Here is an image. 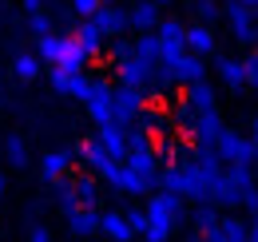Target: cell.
Returning <instances> with one entry per match:
<instances>
[{"label":"cell","mask_w":258,"mask_h":242,"mask_svg":"<svg viewBox=\"0 0 258 242\" xmlns=\"http://www.w3.org/2000/svg\"><path fill=\"white\" fill-rule=\"evenodd\" d=\"M143 214H147V230L139 234L143 242H167L187 218V199H179V195H167V191H151L147 195V203H143Z\"/></svg>","instance_id":"cell-1"},{"label":"cell","mask_w":258,"mask_h":242,"mask_svg":"<svg viewBox=\"0 0 258 242\" xmlns=\"http://www.w3.org/2000/svg\"><path fill=\"white\" fill-rule=\"evenodd\" d=\"M36 56H40V64H52L64 76H80L88 68V56H84V48L76 44L72 32H48V36H40L36 40Z\"/></svg>","instance_id":"cell-2"},{"label":"cell","mask_w":258,"mask_h":242,"mask_svg":"<svg viewBox=\"0 0 258 242\" xmlns=\"http://www.w3.org/2000/svg\"><path fill=\"white\" fill-rule=\"evenodd\" d=\"M215 151L226 167H254V143L246 139V131H234V127H223Z\"/></svg>","instance_id":"cell-3"},{"label":"cell","mask_w":258,"mask_h":242,"mask_svg":"<svg viewBox=\"0 0 258 242\" xmlns=\"http://www.w3.org/2000/svg\"><path fill=\"white\" fill-rule=\"evenodd\" d=\"M155 40H159V64H175L179 56H187V24L183 20L163 16L155 28Z\"/></svg>","instance_id":"cell-4"},{"label":"cell","mask_w":258,"mask_h":242,"mask_svg":"<svg viewBox=\"0 0 258 242\" xmlns=\"http://www.w3.org/2000/svg\"><path fill=\"white\" fill-rule=\"evenodd\" d=\"M143 107H147V95H143V91L123 88V84L111 88V123H119V127H135L139 115H143Z\"/></svg>","instance_id":"cell-5"},{"label":"cell","mask_w":258,"mask_h":242,"mask_svg":"<svg viewBox=\"0 0 258 242\" xmlns=\"http://www.w3.org/2000/svg\"><path fill=\"white\" fill-rule=\"evenodd\" d=\"M223 20H226V28H230V40H234V44L258 48V16H254V12L238 8L234 0H226V4H223Z\"/></svg>","instance_id":"cell-6"},{"label":"cell","mask_w":258,"mask_h":242,"mask_svg":"<svg viewBox=\"0 0 258 242\" xmlns=\"http://www.w3.org/2000/svg\"><path fill=\"white\" fill-rule=\"evenodd\" d=\"M155 68H159V64H147V60H139V56L131 52L123 64H115V80H119L123 88H135V91H143V95H147L151 80H155Z\"/></svg>","instance_id":"cell-7"},{"label":"cell","mask_w":258,"mask_h":242,"mask_svg":"<svg viewBox=\"0 0 258 242\" xmlns=\"http://www.w3.org/2000/svg\"><path fill=\"white\" fill-rule=\"evenodd\" d=\"M84 107H88V115H92V123H96V127L111 123V80L92 76V91H88Z\"/></svg>","instance_id":"cell-8"},{"label":"cell","mask_w":258,"mask_h":242,"mask_svg":"<svg viewBox=\"0 0 258 242\" xmlns=\"http://www.w3.org/2000/svg\"><path fill=\"white\" fill-rule=\"evenodd\" d=\"M223 115L219 111H203V115H195V123L187 127V135H191V147H215L219 143V135H223Z\"/></svg>","instance_id":"cell-9"},{"label":"cell","mask_w":258,"mask_h":242,"mask_svg":"<svg viewBox=\"0 0 258 242\" xmlns=\"http://www.w3.org/2000/svg\"><path fill=\"white\" fill-rule=\"evenodd\" d=\"M92 24L99 28L103 40H119V36H127L131 20H127V8H119V4H111V8H99L96 16H92Z\"/></svg>","instance_id":"cell-10"},{"label":"cell","mask_w":258,"mask_h":242,"mask_svg":"<svg viewBox=\"0 0 258 242\" xmlns=\"http://www.w3.org/2000/svg\"><path fill=\"white\" fill-rule=\"evenodd\" d=\"M96 143L111 155L115 163H123L127 151H131V147H127V127H119V123H103V127L96 131Z\"/></svg>","instance_id":"cell-11"},{"label":"cell","mask_w":258,"mask_h":242,"mask_svg":"<svg viewBox=\"0 0 258 242\" xmlns=\"http://www.w3.org/2000/svg\"><path fill=\"white\" fill-rule=\"evenodd\" d=\"M183 99L191 103L195 115H203V111H219V88L211 84V80H199L191 88H183Z\"/></svg>","instance_id":"cell-12"},{"label":"cell","mask_w":258,"mask_h":242,"mask_svg":"<svg viewBox=\"0 0 258 242\" xmlns=\"http://www.w3.org/2000/svg\"><path fill=\"white\" fill-rule=\"evenodd\" d=\"M72 163H76V151H68V147L44 151V159H40V179H44V183L68 179V167H72Z\"/></svg>","instance_id":"cell-13"},{"label":"cell","mask_w":258,"mask_h":242,"mask_svg":"<svg viewBox=\"0 0 258 242\" xmlns=\"http://www.w3.org/2000/svg\"><path fill=\"white\" fill-rule=\"evenodd\" d=\"M187 52L199 56V60L215 56V52H219V36H215V28H207V24H187Z\"/></svg>","instance_id":"cell-14"},{"label":"cell","mask_w":258,"mask_h":242,"mask_svg":"<svg viewBox=\"0 0 258 242\" xmlns=\"http://www.w3.org/2000/svg\"><path fill=\"white\" fill-rule=\"evenodd\" d=\"M171 68V76H175V84L179 88H191V84H199V80H207V60H199V56H179L175 64H167Z\"/></svg>","instance_id":"cell-15"},{"label":"cell","mask_w":258,"mask_h":242,"mask_svg":"<svg viewBox=\"0 0 258 242\" xmlns=\"http://www.w3.org/2000/svg\"><path fill=\"white\" fill-rule=\"evenodd\" d=\"M127 20H131L135 32H155L159 20H163V8L155 4V0H135V4L127 8Z\"/></svg>","instance_id":"cell-16"},{"label":"cell","mask_w":258,"mask_h":242,"mask_svg":"<svg viewBox=\"0 0 258 242\" xmlns=\"http://www.w3.org/2000/svg\"><path fill=\"white\" fill-rule=\"evenodd\" d=\"M48 80H52V88H56V91H64V95L80 99V103H84V99H88V91H92V76H88V72H80V76H64V72H56V68H52V72H48Z\"/></svg>","instance_id":"cell-17"},{"label":"cell","mask_w":258,"mask_h":242,"mask_svg":"<svg viewBox=\"0 0 258 242\" xmlns=\"http://www.w3.org/2000/svg\"><path fill=\"white\" fill-rule=\"evenodd\" d=\"M215 72H219V84L226 91H242L246 88V64L234 60V56H219L215 60Z\"/></svg>","instance_id":"cell-18"},{"label":"cell","mask_w":258,"mask_h":242,"mask_svg":"<svg viewBox=\"0 0 258 242\" xmlns=\"http://www.w3.org/2000/svg\"><path fill=\"white\" fill-rule=\"evenodd\" d=\"M99 234L111 238V242H131L135 238V230L127 226L123 211H99Z\"/></svg>","instance_id":"cell-19"},{"label":"cell","mask_w":258,"mask_h":242,"mask_svg":"<svg viewBox=\"0 0 258 242\" xmlns=\"http://www.w3.org/2000/svg\"><path fill=\"white\" fill-rule=\"evenodd\" d=\"M139 127H143L147 135L175 139V123H171V111H163V107H143V115H139Z\"/></svg>","instance_id":"cell-20"},{"label":"cell","mask_w":258,"mask_h":242,"mask_svg":"<svg viewBox=\"0 0 258 242\" xmlns=\"http://www.w3.org/2000/svg\"><path fill=\"white\" fill-rule=\"evenodd\" d=\"M76 155L84 159V167H88L96 179L103 175V171H107V167H111V163H115V159H111V155H107V151H103V147L96 143V135H92V139H84V143L76 147Z\"/></svg>","instance_id":"cell-21"},{"label":"cell","mask_w":258,"mask_h":242,"mask_svg":"<svg viewBox=\"0 0 258 242\" xmlns=\"http://www.w3.org/2000/svg\"><path fill=\"white\" fill-rule=\"evenodd\" d=\"M72 36H76V44L84 48V56H88V60H99V56H103V48H107V40L99 36V28L92 24V20H80V28L72 32Z\"/></svg>","instance_id":"cell-22"},{"label":"cell","mask_w":258,"mask_h":242,"mask_svg":"<svg viewBox=\"0 0 258 242\" xmlns=\"http://www.w3.org/2000/svg\"><path fill=\"white\" fill-rule=\"evenodd\" d=\"M68 230H72L76 238H92V234H99V211L76 207V211L68 214Z\"/></svg>","instance_id":"cell-23"},{"label":"cell","mask_w":258,"mask_h":242,"mask_svg":"<svg viewBox=\"0 0 258 242\" xmlns=\"http://www.w3.org/2000/svg\"><path fill=\"white\" fill-rule=\"evenodd\" d=\"M246 226H250V218H242V214H223L215 230H219L223 242H246Z\"/></svg>","instance_id":"cell-24"},{"label":"cell","mask_w":258,"mask_h":242,"mask_svg":"<svg viewBox=\"0 0 258 242\" xmlns=\"http://www.w3.org/2000/svg\"><path fill=\"white\" fill-rule=\"evenodd\" d=\"M72 183H76V203L88 207V211H99L103 199H99V179L96 175H84V179H72Z\"/></svg>","instance_id":"cell-25"},{"label":"cell","mask_w":258,"mask_h":242,"mask_svg":"<svg viewBox=\"0 0 258 242\" xmlns=\"http://www.w3.org/2000/svg\"><path fill=\"white\" fill-rule=\"evenodd\" d=\"M219 218H223V214H219V207H215V203H195L187 222H191L195 230H203V234H207V230H215V226H219Z\"/></svg>","instance_id":"cell-26"},{"label":"cell","mask_w":258,"mask_h":242,"mask_svg":"<svg viewBox=\"0 0 258 242\" xmlns=\"http://www.w3.org/2000/svg\"><path fill=\"white\" fill-rule=\"evenodd\" d=\"M131 52H135L139 60H147V64H159V40H155V32H139V36L131 40Z\"/></svg>","instance_id":"cell-27"},{"label":"cell","mask_w":258,"mask_h":242,"mask_svg":"<svg viewBox=\"0 0 258 242\" xmlns=\"http://www.w3.org/2000/svg\"><path fill=\"white\" fill-rule=\"evenodd\" d=\"M191 12H195V24H215V20H223V4L219 0H191Z\"/></svg>","instance_id":"cell-28"},{"label":"cell","mask_w":258,"mask_h":242,"mask_svg":"<svg viewBox=\"0 0 258 242\" xmlns=\"http://www.w3.org/2000/svg\"><path fill=\"white\" fill-rule=\"evenodd\" d=\"M12 72H16V80H24V84H32L36 76L44 72V64H40V56H36V52H24V56H16V64H12Z\"/></svg>","instance_id":"cell-29"},{"label":"cell","mask_w":258,"mask_h":242,"mask_svg":"<svg viewBox=\"0 0 258 242\" xmlns=\"http://www.w3.org/2000/svg\"><path fill=\"white\" fill-rule=\"evenodd\" d=\"M52 191H56V207H60L64 214H72L76 207H80V203H76V183H72V179H56V183H52Z\"/></svg>","instance_id":"cell-30"},{"label":"cell","mask_w":258,"mask_h":242,"mask_svg":"<svg viewBox=\"0 0 258 242\" xmlns=\"http://www.w3.org/2000/svg\"><path fill=\"white\" fill-rule=\"evenodd\" d=\"M4 159H8L12 167H24V163H28V143H24L20 135H8V139H4Z\"/></svg>","instance_id":"cell-31"},{"label":"cell","mask_w":258,"mask_h":242,"mask_svg":"<svg viewBox=\"0 0 258 242\" xmlns=\"http://www.w3.org/2000/svg\"><path fill=\"white\" fill-rule=\"evenodd\" d=\"M103 56H107L111 64H123V60L131 56V40H127V36H119V40H111V44L103 48Z\"/></svg>","instance_id":"cell-32"},{"label":"cell","mask_w":258,"mask_h":242,"mask_svg":"<svg viewBox=\"0 0 258 242\" xmlns=\"http://www.w3.org/2000/svg\"><path fill=\"white\" fill-rule=\"evenodd\" d=\"M28 24H32L36 36H48V32H56V20H52L48 12H36V16H28Z\"/></svg>","instance_id":"cell-33"},{"label":"cell","mask_w":258,"mask_h":242,"mask_svg":"<svg viewBox=\"0 0 258 242\" xmlns=\"http://www.w3.org/2000/svg\"><path fill=\"white\" fill-rule=\"evenodd\" d=\"M123 218H127V226L135 230V234H143V230H147V214H143V207H131V211H123Z\"/></svg>","instance_id":"cell-34"},{"label":"cell","mask_w":258,"mask_h":242,"mask_svg":"<svg viewBox=\"0 0 258 242\" xmlns=\"http://www.w3.org/2000/svg\"><path fill=\"white\" fill-rule=\"evenodd\" d=\"M246 88H254L258 91V48H250V56H246Z\"/></svg>","instance_id":"cell-35"},{"label":"cell","mask_w":258,"mask_h":242,"mask_svg":"<svg viewBox=\"0 0 258 242\" xmlns=\"http://www.w3.org/2000/svg\"><path fill=\"white\" fill-rule=\"evenodd\" d=\"M72 8H76V16H84V20H92V16H96V12L103 8V4H99V0H72Z\"/></svg>","instance_id":"cell-36"},{"label":"cell","mask_w":258,"mask_h":242,"mask_svg":"<svg viewBox=\"0 0 258 242\" xmlns=\"http://www.w3.org/2000/svg\"><path fill=\"white\" fill-rule=\"evenodd\" d=\"M28 242H52L48 226H32V230H28Z\"/></svg>","instance_id":"cell-37"},{"label":"cell","mask_w":258,"mask_h":242,"mask_svg":"<svg viewBox=\"0 0 258 242\" xmlns=\"http://www.w3.org/2000/svg\"><path fill=\"white\" fill-rule=\"evenodd\" d=\"M20 4H24V12H28V16H36V12H44V0H20Z\"/></svg>","instance_id":"cell-38"},{"label":"cell","mask_w":258,"mask_h":242,"mask_svg":"<svg viewBox=\"0 0 258 242\" xmlns=\"http://www.w3.org/2000/svg\"><path fill=\"white\" fill-rule=\"evenodd\" d=\"M246 242H258V214L250 218V226H246Z\"/></svg>","instance_id":"cell-39"},{"label":"cell","mask_w":258,"mask_h":242,"mask_svg":"<svg viewBox=\"0 0 258 242\" xmlns=\"http://www.w3.org/2000/svg\"><path fill=\"white\" fill-rule=\"evenodd\" d=\"M246 139L258 147V115H250V131H246Z\"/></svg>","instance_id":"cell-40"},{"label":"cell","mask_w":258,"mask_h":242,"mask_svg":"<svg viewBox=\"0 0 258 242\" xmlns=\"http://www.w3.org/2000/svg\"><path fill=\"white\" fill-rule=\"evenodd\" d=\"M234 4H238V8H246V12H254V16H258V0H234Z\"/></svg>","instance_id":"cell-41"},{"label":"cell","mask_w":258,"mask_h":242,"mask_svg":"<svg viewBox=\"0 0 258 242\" xmlns=\"http://www.w3.org/2000/svg\"><path fill=\"white\" fill-rule=\"evenodd\" d=\"M195 242H223V238H219V230H207V234H199Z\"/></svg>","instance_id":"cell-42"},{"label":"cell","mask_w":258,"mask_h":242,"mask_svg":"<svg viewBox=\"0 0 258 242\" xmlns=\"http://www.w3.org/2000/svg\"><path fill=\"white\" fill-rule=\"evenodd\" d=\"M8 195V175H0V199Z\"/></svg>","instance_id":"cell-43"},{"label":"cell","mask_w":258,"mask_h":242,"mask_svg":"<svg viewBox=\"0 0 258 242\" xmlns=\"http://www.w3.org/2000/svg\"><path fill=\"white\" fill-rule=\"evenodd\" d=\"M99 4H103V8H111V4H119V0H99Z\"/></svg>","instance_id":"cell-44"},{"label":"cell","mask_w":258,"mask_h":242,"mask_svg":"<svg viewBox=\"0 0 258 242\" xmlns=\"http://www.w3.org/2000/svg\"><path fill=\"white\" fill-rule=\"evenodd\" d=\"M254 179H258V147H254Z\"/></svg>","instance_id":"cell-45"},{"label":"cell","mask_w":258,"mask_h":242,"mask_svg":"<svg viewBox=\"0 0 258 242\" xmlns=\"http://www.w3.org/2000/svg\"><path fill=\"white\" fill-rule=\"evenodd\" d=\"M155 4H159V8H167V4H171V0H155Z\"/></svg>","instance_id":"cell-46"}]
</instances>
